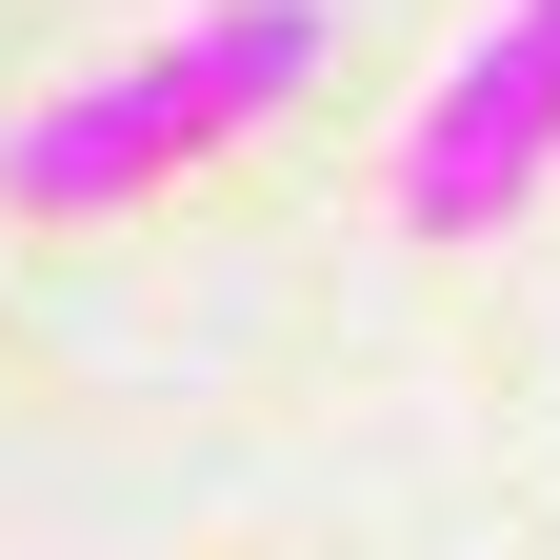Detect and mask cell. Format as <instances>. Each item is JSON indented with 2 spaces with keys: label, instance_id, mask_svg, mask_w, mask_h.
<instances>
[{
  "label": "cell",
  "instance_id": "cell-2",
  "mask_svg": "<svg viewBox=\"0 0 560 560\" xmlns=\"http://www.w3.org/2000/svg\"><path fill=\"white\" fill-rule=\"evenodd\" d=\"M540 161H560V0H521V21L480 40V60H460L441 101H420L400 221H420V241H480L501 200H540Z\"/></svg>",
  "mask_w": 560,
  "mask_h": 560
},
{
  "label": "cell",
  "instance_id": "cell-1",
  "mask_svg": "<svg viewBox=\"0 0 560 560\" xmlns=\"http://www.w3.org/2000/svg\"><path fill=\"white\" fill-rule=\"evenodd\" d=\"M301 60H320V21H301V0H260V21H221V40H161V60H120V81H81L60 120H21L0 200H21V221H81V200H120V180L200 161V140H241L280 81H301Z\"/></svg>",
  "mask_w": 560,
  "mask_h": 560
}]
</instances>
